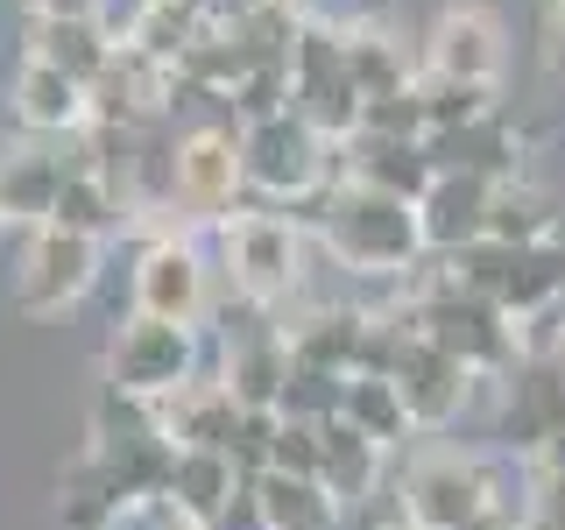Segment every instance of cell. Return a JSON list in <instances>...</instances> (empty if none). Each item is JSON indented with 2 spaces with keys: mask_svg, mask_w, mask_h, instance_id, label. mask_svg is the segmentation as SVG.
Returning a JSON list of instances; mask_svg holds the SVG:
<instances>
[{
  "mask_svg": "<svg viewBox=\"0 0 565 530\" xmlns=\"http://www.w3.org/2000/svg\"><path fill=\"white\" fill-rule=\"evenodd\" d=\"M488 241H502V247H552V241H558V205H552V191H537L530 177L494 184Z\"/></svg>",
  "mask_w": 565,
  "mask_h": 530,
  "instance_id": "obj_26",
  "label": "cell"
},
{
  "mask_svg": "<svg viewBox=\"0 0 565 530\" xmlns=\"http://www.w3.org/2000/svg\"><path fill=\"white\" fill-rule=\"evenodd\" d=\"M537 474H565V432H558V438H552V446H544V453H537Z\"/></svg>",
  "mask_w": 565,
  "mask_h": 530,
  "instance_id": "obj_39",
  "label": "cell"
},
{
  "mask_svg": "<svg viewBox=\"0 0 565 530\" xmlns=\"http://www.w3.org/2000/svg\"><path fill=\"white\" fill-rule=\"evenodd\" d=\"M424 156H431V170H459V177L509 184V177H523V128L509 114H488V120H467V128L424 135Z\"/></svg>",
  "mask_w": 565,
  "mask_h": 530,
  "instance_id": "obj_17",
  "label": "cell"
},
{
  "mask_svg": "<svg viewBox=\"0 0 565 530\" xmlns=\"http://www.w3.org/2000/svg\"><path fill=\"white\" fill-rule=\"evenodd\" d=\"M509 64V35L502 14L481 8V0H452V8L431 14L424 29V71L431 78H459V85H494Z\"/></svg>",
  "mask_w": 565,
  "mask_h": 530,
  "instance_id": "obj_11",
  "label": "cell"
},
{
  "mask_svg": "<svg viewBox=\"0 0 565 530\" xmlns=\"http://www.w3.org/2000/svg\"><path fill=\"white\" fill-rule=\"evenodd\" d=\"M367 305H311L282 326L297 368H326V375H361V347H367Z\"/></svg>",
  "mask_w": 565,
  "mask_h": 530,
  "instance_id": "obj_18",
  "label": "cell"
},
{
  "mask_svg": "<svg viewBox=\"0 0 565 530\" xmlns=\"http://www.w3.org/2000/svg\"><path fill=\"white\" fill-rule=\"evenodd\" d=\"M14 114H22V128L35 135H78L85 120H93V106H85V85L64 78L57 64H22V78H14Z\"/></svg>",
  "mask_w": 565,
  "mask_h": 530,
  "instance_id": "obj_24",
  "label": "cell"
},
{
  "mask_svg": "<svg viewBox=\"0 0 565 530\" xmlns=\"http://www.w3.org/2000/svg\"><path fill=\"white\" fill-rule=\"evenodd\" d=\"M382 453H388V446L361 438L347 417H332V424H326V474H318V481H326V488L353 509V502H367V495L382 488Z\"/></svg>",
  "mask_w": 565,
  "mask_h": 530,
  "instance_id": "obj_28",
  "label": "cell"
},
{
  "mask_svg": "<svg viewBox=\"0 0 565 530\" xmlns=\"http://www.w3.org/2000/svg\"><path fill=\"white\" fill-rule=\"evenodd\" d=\"M417 99H424V120H431V135H446V128H467V120L502 114L494 85H459V78H431V71L417 78Z\"/></svg>",
  "mask_w": 565,
  "mask_h": 530,
  "instance_id": "obj_31",
  "label": "cell"
},
{
  "mask_svg": "<svg viewBox=\"0 0 565 530\" xmlns=\"http://www.w3.org/2000/svg\"><path fill=\"white\" fill-rule=\"evenodd\" d=\"M340 177L347 184H367V191H388V199L417 205L424 191H431V156H424V141H388V135H353L340 141Z\"/></svg>",
  "mask_w": 565,
  "mask_h": 530,
  "instance_id": "obj_19",
  "label": "cell"
},
{
  "mask_svg": "<svg viewBox=\"0 0 565 530\" xmlns=\"http://www.w3.org/2000/svg\"><path fill=\"white\" fill-rule=\"evenodd\" d=\"M467 530H530V523H523V517H509V502H494L488 517H473Z\"/></svg>",
  "mask_w": 565,
  "mask_h": 530,
  "instance_id": "obj_38",
  "label": "cell"
},
{
  "mask_svg": "<svg viewBox=\"0 0 565 530\" xmlns=\"http://www.w3.org/2000/svg\"><path fill=\"white\" fill-rule=\"evenodd\" d=\"M226 276L255 311L282 305L305 283V234L290 212H234L226 220Z\"/></svg>",
  "mask_w": 565,
  "mask_h": 530,
  "instance_id": "obj_8",
  "label": "cell"
},
{
  "mask_svg": "<svg viewBox=\"0 0 565 530\" xmlns=\"http://www.w3.org/2000/svg\"><path fill=\"white\" fill-rule=\"evenodd\" d=\"M199 375V332L170 326V318L135 311L128 326L106 340V389L128 403H163L170 389H184Z\"/></svg>",
  "mask_w": 565,
  "mask_h": 530,
  "instance_id": "obj_6",
  "label": "cell"
},
{
  "mask_svg": "<svg viewBox=\"0 0 565 530\" xmlns=\"http://www.w3.org/2000/svg\"><path fill=\"white\" fill-rule=\"evenodd\" d=\"M247 191V163H241V120L212 114L191 120L177 135V212L191 220H226Z\"/></svg>",
  "mask_w": 565,
  "mask_h": 530,
  "instance_id": "obj_9",
  "label": "cell"
},
{
  "mask_svg": "<svg viewBox=\"0 0 565 530\" xmlns=\"http://www.w3.org/2000/svg\"><path fill=\"white\" fill-rule=\"evenodd\" d=\"M403 523L411 530H467L473 517H488L502 495H494V474L488 459L473 453H452V446H431L403 467Z\"/></svg>",
  "mask_w": 565,
  "mask_h": 530,
  "instance_id": "obj_7",
  "label": "cell"
},
{
  "mask_svg": "<svg viewBox=\"0 0 565 530\" xmlns=\"http://www.w3.org/2000/svg\"><path fill=\"white\" fill-rule=\"evenodd\" d=\"M361 106H367L361 85L347 78V29L305 14V29H297V43H290V114H305L311 128L340 149V141L361 135Z\"/></svg>",
  "mask_w": 565,
  "mask_h": 530,
  "instance_id": "obj_4",
  "label": "cell"
},
{
  "mask_svg": "<svg viewBox=\"0 0 565 530\" xmlns=\"http://www.w3.org/2000/svg\"><path fill=\"white\" fill-rule=\"evenodd\" d=\"M396 530H411V523H396Z\"/></svg>",
  "mask_w": 565,
  "mask_h": 530,
  "instance_id": "obj_40",
  "label": "cell"
},
{
  "mask_svg": "<svg viewBox=\"0 0 565 530\" xmlns=\"http://www.w3.org/2000/svg\"><path fill=\"white\" fill-rule=\"evenodd\" d=\"M57 191H64V163L50 149L0 156V220H8V226H50Z\"/></svg>",
  "mask_w": 565,
  "mask_h": 530,
  "instance_id": "obj_25",
  "label": "cell"
},
{
  "mask_svg": "<svg viewBox=\"0 0 565 530\" xmlns=\"http://www.w3.org/2000/svg\"><path fill=\"white\" fill-rule=\"evenodd\" d=\"M537 50H544V64H552V78H565V0H544V14H537Z\"/></svg>",
  "mask_w": 565,
  "mask_h": 530,
  "instance_id": "obj_36",
  "label": "cell"
},
{
  "mask_svg": "<svg viewBox=\"0 0 565 530\" xmlns=\"http://www.w3.org/2000/svg\"><path fill=\"white\" fill-rule=\"evenodd\" d=\"M361 438H375V446H403V438L417 432L411 411H403V389L388 375H347V411H340Z\"/></svg>",
  "mask_w": 565,
  "mask_h": 530,
  "instance_id": "obj_30",
  "label": "cell"
},
{
  "mask_svg": "<svg viewBox=\"0 0 565 530\" xmlns=\"http://www.w3.org/2000/svg\"><path fill=\"white\" fill-rule=\"evenodd\" d=\"M361 135H388V141H424L431 135L417 85H403V93H388V99H367L361 106Z\"/></svg>",
  "mask_w": 565,
  "mask_h": 530,
  "instance_id": "obj_34",
  "label": "cell"
},
{
  "mask_svg": "<svg viewBox=\"0 0 565 530\" xmlns=\"http://www.w3.org/2000/svg\"><path fill=\"white\" fill-rule=\"evenodd\" d=\"M120 220H128V199H120L106 177H93V170H64V191H57V212H50V226H64V234H85V241H106V234H120Z\"/></svg>",
  "mask_w": 565,
  "mask_h": 530,
  "instance_id": "obj_29",
  "label": "cell"
},
{
  "mask_svg": "<svg viewBox=\"0 0 565 530\" xmlns=\"http://www.w3.org/2000/svg\"><path fill=\"white\" fill-rule=\"evenodd\" d=\"M220 382L234 389L241 411H276V403H282V382H290V347H282V326H255V332H241V340H226Z\"/></svg>",
  "mask_w": 565,
  "mask_h": 530,
  "instance_id": "obj_20",
  "label": "cell"
},
{
  "mask_svg": "<svg viewBox=\"0 0 565 530\" xmlns=\"http://www.w3.org/2000/svg\"><path fill=\"white\" fill-rule=\"evenodd\" d=\"M347 78L361 85V99H388V93H403V85H417V71H411L403 35L367 22V29H347Z\"/></svg>",
  "mask_w": 565,
  "mask_h": 530,
  "instance_id": "obj_27",
  "label": "cell"
},
{
  "mask_svg": "<svg viewBox=\"0 0 565 530\" xmlns=\"http://www.w3.org/2000/svg\"><path fill=\"white\" fill-rule=\"evenodd\" d=\"M120 35L99 22V14H85V22H50V14H29V57L35 64H57L64 78L93 85L106 64H114Z\"/></svg>",
  "mask_w": 565,
  "mask_h": 530,
  "instance_id": "obj_22",
  "label": "cell"
},
{
  "mask_svg": "<svg viewBox=\"0 0 565 530\" xmlns=\"http://www.w3.org/2000/svg\"><path fill=\"white\" fill-rule=\"evenodd\" d=\"M403 305H411V318H417V332H424V340H438L446 353H459V361H467L481 382H509V375L523 368L516 318H509V311H494L488 297L459 290V283L446 276V262H438L431 276H417Z\"/></svg>",
  "mask_w": 565,
  "mask_h": 530,
  "instance_id": "obj_2",
  "label": "cell"
},
{
  "mask_svg": "<svg viewBox=\"0 0 565 530\" xmlns=\"http://www.w3.org/2000/svg\"><path fill=\"white\" fill-rule=\"evenodd\" d=\"M241 403H234V389H226L220 375H191L184 389H170L163 403H149V424L170 438L177 453L184 446H212V453H226L234 446V432H241Z\"/></svg>",
  "mask_w": 565,
  "mask_h": 530,
  "instance_id": "obj_15",
  "label": "cell"
},
{
  "mask_svg": "<svg viewBox=\"0 0 565 530\" xmlns=\"http://www.w3.org/2000/svg\"><path fill=\"white\" fill-rule=\"evenodd\" d=\"M135 311L170 318V326H199L205 318V262L191 241L156 234L135 262Z\"/></svg>",
  "mask_w": 565,
  "mask_h": 530,
  "instance_id": "obj_13",
  "label": "cell"
},
{
  "mask_svg": "<svg viewBox=\"0 0 565 530\" xmlns=\"http://www.w3.org/2000/svg\"><path fill=\"white\" fill-rule=\"evenodd\" d=\"M234 120L247 128V120H276V114H290V64H255L247 78L234 85Z\"/></svg>",
  "mask_w": 565,
  "mask_h": 530,
  "instance_id": "obj_33",
  "label": "cell"
},
{
  "mask_svg": "<svg viewBox=\"0 0 565 530\" xmlns=\"http://www.w3.org/2000/svg\"><path fill=\"white\" fill-rule=\"evenodd\" d=\"M29 14H50V22H85V14H99V0H29Z\"/></svg>",
  "mask_w": 565,
  "mask_h": 530,
  "instance_id": "obj_37",
  "label": "cell"
},
{
  "mask_svg": "<svg viewBox=\"0 0 565 530\" xmlns=\"http://www.w3.org/2000/svg\"><path fill=\"white\" fill-rule=\"evenodd\" d=\"M255 502H262V523L269 530H340V495H332L326 481H311V474H282V467H269V474H255Z\"/></svg>",
  "mask_w": 565,
  "mask_h": 530,
  "instance_id": "obj_23",
  "label": "cell"
},
{
  "mask_svg": "<svg viewBox=\"0 0 565 530\" xmlns=\"http://www.w3.org/2000/svg\"><path fill=\"white\" fill-rule=\"evenodd\" d=\"M241 163H247V191H262L269 205H305V220L318 212V199L340 184V149H332L305 114L247 120Z\"/></svg>",
  "mask_w": 565,
  "mask_h": 530,
  "instance_id": "obj_3",
  "label": "cell"
},
{
  "mask_svg": "<svg viewBox=\"0 0 565 530\" xmlns=\"http://www.w3.org/2000/svg\"><path fill=\"white\" fill-rule=\"evenodd\" d=\"M311 220H318L326 255L347 276H411L417 255H431L424 226H417V205L388 199V191H367V184H347V177L318 199Z\"/></svg>",
  "mask_w": 565,
  "mask_h": 530,
  "instance_id": "obj_1",
  "label": "cell"
},
{
  "mask_svg": "<svg viewBox=\"0 0 565 530\" xmlns=\"http://www.w3.org/2000/svg\"><path fill=\"white\" fill-rule=\"evenodd\" d=\"M488 212H494V184L488 177H459V170H438L431 191L417 199V226H424V247L438 262L467 255V247L488 241Z\"/></svg>",
  "mask_w": 565,
  "mask_h": 530,
  "instance_id": "obj_14",
  "label": "cell"
},
{
  "mask_svg": "<svg viewBox=\"0 0 565 530\" xmlns=\"http://www.w3.org/2000/svg\"><path fill=\"white\" fill-rule=\"evenodd\" d=\"M565 432V361H523L502 382V438L537 459Z\"/></svg>",
  "mask_w": 565,
  "mask_h": 530,
  "instance_id": "obj_16",
  "label": "cell"
},
{
  "mask_svg": "<svg viewBox=\"0 0 565 530\" xmlns=\"http://www.w3.org/2000/svg\"><path fill=\"white\" fill-rule=\"evenodd\" d=\"M247 488V474L234 467V453H212V446H184V453H177L170 459V502L177 509H184V517L191 523H199V530H212V523H220L226 517V509H234V495Z\"/></svg>",
  "mask_w": 565,
  "mask_h": 530,
  "instance_id": "obj_21",
  "label": "cell"
},
{
  "mask_svg": "<svg viewBox=\"0 0 565 530\" xmlns=\"http://www.w3.org/2000/svg\"><path fill=\"white\" fill-rule=\"evenodd\" d=\"M269 467H282V474H311V481H318V474H326V424H297V417H282Z\"/></svg>",
  "mask_w": 565,
  "mask_h": 530,
  "instance_id": "obj_35",
  "label": "cell"
},
{
  "mask_svg": "<svg viewBox=\"0 0 565 530\" xmlns=\"http://www.w3.org/2000/svg\"><path fill=\"white\" fill-rule=\"evenodd\" d=\"M388 382L403 389V411H411L417 432H446V424L473 403V382H481V375H473L459 353H446L438 340H424L417 318H411V340H403L396 368H388Z\"/></svg>",
  "mask_w": 565,
  "mask_h": 530,
  "instance_id": "obj_12",
  "label": "cell"
},
{
  "mask_svg": "<svg viewBox=\"0 0 565 530\" xmlns=\"http://www.w3.org/2000/svg\"><path fill=\"white\" fill-rule=\"evenodd\" d=\"M99 247L85 234H64V226H35L22 247V269H14V305L29 318H64L71 305H85V290L99 283Z\"/></svg>",
  "mask_w": 565,
  "mask_h": 530,
  "instance_id": "obj_10",
  "label": "cell"
},
{
  "mask_svg": "<svg viewBox=\"0 0 565 530\" xmlns=\"http://www.w3.org/2000/svg\"><path fill=\"white\" fill-rule=\"evenodd\" d=\"M276 411L297 417V424H332L347 411V375H326V368H297L290 361V382H282Z\"/></svg>",
  "mask_w": 565,
  "mask_h": 530,
  "instance_id": "obj_32",
  "label": "cell"
},
{
  "mask_svg": "<svg viewBox=\"0 0 565 530\" xmlns=\"http://www.w3.org/2000/svg\"><path fill=\"white\" fill-rule=\"evenodd\" d=\"M446 276L459 290L488 297L494 311L509 318H530V311H552L565 305V247H502V241H481L467 247V255L446 262Z\"/></svg>",
  "mask_w": 565,
  "mask_h": 530,
  "instance_id": "obj_5",
  "label": "cell"
},
{
  "mask_svg": "<svg viewBox=\"0 0 565 530\" xmlns=\"http://www.w3.org/2000/svg\"><path fill=\"white\" fill-rule=\"evenodd\" d=\"M0 226H8V220H0Z\"/></svg>",
  "mask_w": 565,
  "mask_h": 530,
  "instance_id": "obj_41",
  "label": "cell"
}]
</instances>
